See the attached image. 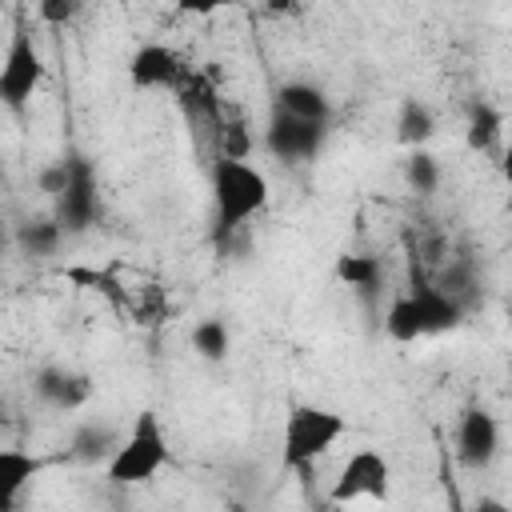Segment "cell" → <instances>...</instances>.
<instances>
[{
	"label": "cell",
	"instance_id": "obj_1",
	"mask_svg": "<svg viewBox=\"0 0 512 512\" xmlns=\"http://www.w3.org/2000/svg\"><path fill=\"white\" fill-rule=\"evenodd\" d=\"M460 324H464V304L448 288H440L424 276H412V284L384 312V332L396 344H416V340H428V336H444V332H456Z\"/></svg>",
	"mask_w": 512,
	"mask_h": 512
},
{
	"label": "cell",
	"instance_id": "obj_2",
	"mask_svg": "<svg viewBox=\"0 0 512 512\" xmlns=\"http://www.w3.org/2000/svg\"><path fill=\"white\" fill-rule=\"evenodd\" d=\"M272 200L268 176L236 156H220L212 164V212H216V232L232 236L236 228H244L252 216H260Z\"/></svg>",
	"mask_w": 512,
	"mask_h": 512
},
{
	"label": "cell",
	"instance_id": "obj_3",
	"mask_svg": "<svg viewBox=\"0 0 512 512\" xmlns=\"http://www.w3.org/2000/svg\"><path fill=\"white\" fill-rule=\"evenodd\" d=\"M172 448H168V432L164 420L152 408H140L132 428L120 436V448L112 452V460L104 464V480L116 488H136L160 476V468L168 464Z\"/></svg>",
	"mask_w": 512,
	"mask_h": 512
},
{
	"label": "cell",
	"instance_id": "obj_4",
	"mask_svg": "<svg viewBox=\"0 0 512 512\" xmlns=\"http://www.w3.org/2000/svg\"><path fill=\"white\" fill-rule=\"evenodd\" d=\"M344 432H348V424H344L340 412H332L324 404H292L288 416H284V436H280V460H284V468L304 472L324 452H332Z\"/></svg>",
	"mask_w": 512,
	"mask_h": 512
},
{
	"label": "cell",
	"instance_id": "obj_5",
	"mask_svg": "<svg viewBox=\"0 0 512 512\" xmlns=\"http://www.w3.org/2000/svg\"><path fill=\"white\" fill-rule=\"evenodd\" d=\"M44 80H48V64H44L32 32L16 28L4 48V64H0V104L8 112H24L32 104V96L44 88Z\"/></svg>",
	"mask_w": 512,
	"mask_h": 512
},
{
	"label": "cell",
	"instance_id": "obj_6",
	"mask_svg": "<svg viewBox=\"0 0 512 512\" xmlns=\"http://www.w3.org/2000/svg\"><path fill=\"white\" fill-rule=\"evenodd\" d=\"M392 492V464L384 460V452L376 448H356L344 456L332 488H328V500L332 504H356V500H388Z\"/></svg>",
	"mask_w": 512,
	"mask_h": 512
},
{
	"label": "cell",
	"instance_id": "obj_7",
	"mask_svg": "<svg viewBox=\"0 0 512 512\" xmlns=\"http://www.w3.org/2000/svg\"><path fill=\"white\" fill-rule=\"evenodd\" d=\"M188 80V64L172 44L148 40L128 56V84L136 92H180Z\"/></svg>",
	"mask_w": 512,
	"mask_h": 512
},
{
	"label": "cell",
	"instance_id": "obj_8",
	"mask_svg": "<svg viewBox=\"0 0 512 512\" xmlns=\"http://www.w3.org/2000/svg\"><path fill=\"white\" fill-rule=\"evenodd\" d=\"M324 132H328V124H308V120H296V116L272 108L268 128H264V148L276 160H312L324 144Z\"/></svg>",
	"mask_w": 512,
	"mask_h": 512
},
{
	"label": "cell",
	"instance_id": "obj_9",
	"mask_svg": "<svg viewBox=\"0 0 512 512\" xmlns=\"http://www.w3.org/2000/svg\"><path fill=\"white\" fill-rule=\"evenodd\" d=\"M500 452V424L488 408H464L456 424V460L472 472L488 468Z\"/></svg>",
	"mask_w": 512,
	"mask_h": 512
},
{
	"label": "cell",
	"instance_id": "obj_10",
	"mask_svg": "<svg viewBox=\"0 0 512 512\" xmlns=\"http://www.w3.org/2000/svg\"><path fill=\"white\" fill-rule=\"evenodd\" d=\"M68 164H72V176H68V188L56 196V224L64 232H84L96 220V176L84 156H68Z\"/></svg>",
	"mask_w": 512,
	"mask_h": 512
},
{
	"label": "cell",
	"instance_id": "obj_11",
	"mask_svg": "<svg viewBox=\"0 0 512 512\" xmlns=\"http://www.w3.org/2000/svg\"><path fill=\"white\" fill-rule=\"evenodd\" d=\"M36 396L60 412H76L92 400V376L80 368H64V364H48L36 372Z\"/></svg>",
	"mask_w": 512,
	"mask_h": 512
},
{
	"label": "cell",
	"instance_id": "obj_12",
	"mask_svg": "<svg viewBox=\"0 0 512 512\" xmlns=\"http://www.w3.org/2000/svg\"><path fill=\"white\" fill-rule=\"evenodd\" d=\"M276 108L296 116V120H308V124H328L332 120V100L312 80H284L276 88Z\"/></svg>",
	"mask_w": 512,
	"mask_h": 512
},
{
	"label": "cell",
	"instance_id": "obj_13",
	"mask_svg": "<svg viewBox=\"0 0 512 512\" xmlns=\"http://www.w3.org/2000/svg\"><path fill=\"white\" fill-rule=\"evenodd\" d=\"M40 460L24 448H0V512H16L24 488H32Z\"/></svg>",
	"mask_w": 512,
	"mask_h": 512
},
{
	"label": "cell",
	"instance_id": "obj_14",
	"mask_svg": "<svg viewBox=\"0 0 512 512\" xmlns=\"http://www.w3.org/2000/svg\"><path fill=\"white\" fill-rule=\"evenodd\" d=\"M332 276H336V284H344L352 292H376V284L384 276V264L372 252H340L332 260Z\"/></svg>",
	"mask_w": 512,
	"mask_h": 512
},
{
	"label": "cell",
	"instance_id": "obj_15",
	"mask_svg": "<svg viewBox=\"0 0 512 512\" xmlns=\"http://www.w3.org/2000/svg\"><path fill=\"white\" fill-rule=\"evenodd\" d=\"M436 136V112L424 100H404L400 116H396V140L412 152H420L428 140Z\"/></svg>",
	"mask_w": 512,
	"mask_h": 512
},
{
	"label": "cell",
	"instance_id": "obj_16",
	"mask_svg": "<svg viewBox=\"0 0 512 512\" xmlns=\"http://www.w3.org/2000/svg\"><path fill=\"white\" fill-rule=\"evenodd\" d=\"M188 344H192V352H196L204 364H224L228 352H232V332H228V324H224L220 316H204V320L192 324Z\"/></svg>",
	"mask_w": 512,
	"mask_h": 512
},
{
	"label": "cell",
	"instance_id": "obj_17",
	"mask_svg": "<svg viewBox=\"0 0 512 512\" xmlns=\"http://www.w3.org/2000/svg\"><path fill=\"white\" fill-rule=\"evenodd\" d=\"M500 136H504V116H500V108H492V104L476 100V104L468 108L464 144H468L472 152H492V148L500 144Z\"/></svg>",
	"mask_w": 512,
	"mask_h": 512
},
{
	"label": "cell",
	"instance_id": "obj_18",
	"mask_svg": "<svg viewBox=\"0 0 512 512\" xmlns=\"http://www.w3.org/2000/svg\"><path fill=\"white\" fill-rule=\"evenodd\" d=\"M120 448V436H112V428H96V424H84L76 436H72V452L80 456V460H112V452Z\"/></svg>",
	"mask_w": 512,
	"mask_h": 512
},
{
	"label": "cell",
	"instance_id": "obj_19",
	"mask_svg": "<svg viewBox=\"0 0 512 512\" xmlns=\"http://www.w3.org/2000/svg\"><path fill=\"white\" fill-rule=\"evenodd\" d=\"M60 236H64V228H60L56 220H28V224L20 228V244H24L32 256H48V252L60 244Z\"/></svg>",
	"mask_w": 512,
	"mask_h": 512
},
{
	"label": "cell",
	"instance_id": "obj_20",
	"mask_svg": "<svg viewBox=\"0 0 512 512\" xmlns=\"http://www.w3.org/2000/svg\"><path fill=\"white\" fill-rule=\"evenodd\" d=\"M404 176H408V184H412L420 196H432V192H436V184H440V164L420 148V152H412V156H408Z\"/></svg>",
	"mask_w": 512,
	"mask_h": 512
},
{
	"label": "cell",
	"instance_id": "obj_21",
	"mask_svg": "<svg viewBox=\"0 0 512 512\" xmlns=\"http://www.w3.org/2000/svg\"><path fill=\"white\" fill-rule=\"evenodd\" d=\"M76 12H80L76 0H40V4H36V20H40V24H52V28L72 24Z\"/></svg>",
	"mask_w": 512,
	"mask_h": 512
},
{
	"label": "cell",
	"instance_id": "obj_22",
	"mask_svg": "<svg viewBox=\"0 0 512 512\" xmlns=\"http://www.w3.org/2000/svg\"><path fill=\"white\" fill-rule=\"evenodd\" d=\"M472 512H512V504L500 500V496H480V500L472 504Z\"/></svg>",
	"mask_w": 512,
	"mask_h": 512
},
{
	"label": "cell",
	"instance_id": "obj_23",
	"mask_svg": "<svg viewBox=\"0 0 512 512\" xmlns=\"http://www.w3.org/2000/svg\"><path fill=\"white\" fill-rule=\"evenodd\" d=\"M500 176L512 184V132H508V140H504V152H500Z\"/></svg>",
	"mask_w": 512,
	"mask_h": 512
}]
</instances>
